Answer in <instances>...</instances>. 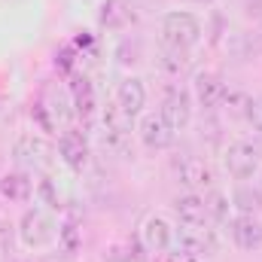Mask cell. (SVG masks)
I'll return each mask as SVG.
<instances>
[{"mask_svg": "<svg viewBox=\"0 0 262 262\" xmlns=\"http://www.w3.org/2000/svg\"><path fill=\"white\" fill-rule=\"evenodd\" d=\"M201 40V21H198L192 12H168L162 18V46H171V49H183L189 52Z\"/></svg>", "mask_w": 262, "mask_h": 262, "instance_id": "obj_1", "label": "cell"}, {"mask_svg": "<svg viewBox=\"0 0 262 262\" xmlns=\"http://www.w3.org/2000/svg\"><path fill=\"white\" fill-rule=\"evenodd\" d=\"M55 235H58L55 220H52L46 210H40V207L25 210V216H21V223H18V238H21V244H25V247L40 250V247L52 244V241H55Z\"/></svg>", "mask_w": 262, "mask_h": 262, "instance_id": "obj_2", "label": "cell"}, {"mask_svg": "<svg viewBox=\"0 0 262 262\" xmlns=\"http://www.w3.org/2000/svg\"><path fill=\"white\" fill-rule=\"evenodd\" d=\"M37 116H40L43 128H49V131L52 128H67L70 119L76 116V113H73V101H70V95H67L64 89H58V85L46 89L43 101L37 104Z\"/></svg>", "mask_w": 262, "mask_h": 262, "instance_id": "obj_3", "label": "cell"}, {"mask_svg": "<svg viewBox=\"0 0 262 262\" xmlns=\"http://www.w3.org/2000/svg\"><path fill=\"white\" fill-rule=\"evenodd\" d=\"M12 156H15L18 165L34 168V171H43V168L52 165V146L40 134H21L15 140V146H12Z\"/></svg>", "mask_w": 262, "mask_h": 262, "instance_id": "obj_4", "label": "cell"}, {"mask_svg": "<svg viewBox=\"0 0 262 262\" xmlns=\"http://www.w3.org/2000/svg\"><path fill=\"white\" fill-rule=\"evenodd\" d=\"M226 171L235 180H247L259 171V149L247 140H235L226 149Z\"/></svg>", "mask_w": 262, "mask_h": 262, "instance_id": "obj_5", "label": "cell"}, {"mask_svg": "<svg viewBox=\"0 0 262 262\" xmlns=\"http://www.w3.org/2000/svg\"><path fill=\"white\" fill-rule=\"evenodd\" d=\"M162 119L174 131H183L192 122V95L186 89H168L162 98Z\"/></svg>", "mask_w": 262, "mask_h": 262, "instance_id": "obj_6", "label": "cell"}, {"mask_svg": "<svg viewBox=\"0 0 262 262\" xmlns=\"http://www.w3.org/2000/svg\"><path fill=\"white\" fill-rule=\"evenodd\" d=\"M174 238H177L180 250H186L192 256H213L216 253V235L207 226H189V223H183Z\"/></svg>", "mask_w": 262, "mask_h": 262, "instance_id": "obj_7", "label": "cell"}, {"mask_svg": "<svg viewBox=\"0 0 262 262\" xmlns=\"http://www.w3.org/2000/svg\"><path fill=\"white\" fill-rule=\"evenodd\" d=\"M58 156L70 171H82L89 165V140L76 128H64L58 137Z\"/></svg>", "mask_w": 262, "mask_h": 262, "instance_id": "obj_8", "label": "cell"}, {"mask_svg": "<svg viewBox=\"0 0 262 262\" xmlns=\"http://www.w3.org/2000/svg\"><path fill=\"white\" fill-rule=\"evenodd\" d=\"M137 134H140V140H143L146 149H168L174 143V137H177V131L162 119V113L143 116L140 125H137Z\"/></svg>", "mask_w": 262, "mask_h": 262, "instance_id": "obj_9", "label": "cell"}, {"mask_svg": "<svg viewBox=\"0 0 262 262\" xmlns=\"http://www.w3.org/2000/svg\"><path fill=\"white\" fill-rule=\"evenodd\" d=\"M229 235L235 241V247L241 250H256L262 247V223L253 213H238L229 220Z\"/></svg>", "mask_w": 262, "mask_h": 262, "instance_id": "obj_10", "label": "cell"}, {"mask_svg": "<svg viewBox=\"0 0 262 262\" xmlns=\"http://www.w3.org/2000/svg\"><path fill=\"white\" fill-rule=\"evenodd\" d=\"M174 168H177L180 183L189 186V189H210V186H213V171H210V165H207L204 159H198V156H183V159H177Z\"/></svg>", "mask_w": 262, "mask_h": 262, "instance_id": "obj_11", "label": "cell"}, {"mask_svg": "<svg viewBox=\"0 0 262 262\" xmlns=\"http://www.w3.org/2000/svg\"><path fill=\"white\" fill-rule=\"evenodd\" d=\"M192 92H195V101L204 110H216L220 104H226V95H229L223 76H216V73H198Z\"/></svg>", "mask_w": 262, "mask_h": 262, "instance_id": "obj_12", "label": "cell"}, {"mask_svg": "<svg viewBox=\"0 0 262 262\" xmlns=\"http://www.w3.org/2000/svg\"><path fill=\"white\" fill-rule=\"evenodd\" d=\"M70 101H73V113L89 125L95 119V110H98V98H95V89L85 76H73L70 82Z\"/></svg>", "mask_w": 262, "mask_h": 262, "instance_id": "obj_13", "label": "cell"}, {"mask_svg": "<svg viewBox=\"0 0 262 262\" xmlns=\"http://www.w3.org/2000/svg\"><path fill=\"white\" fill-rule=\"evenodd\" d=\"M140 241H143L146 250H152V253H165V250L174 244V229L168 226V220H162V216H149V220L143 223V229H140Z\"/></svg>", "mask_w": 262, "mask_h": 262, "instance_id": "obj_14", "label": "cell"}, {"mask_svg": "<svg viewBox=\"0 0 262 262\" xmlns=\"http://www.w3.org/2000/svg\"><path fill=\"white\" fill-rule=\"evenodd\" d=\"M0 198L12 201V204H25L34 198V180L25 171H9L0 177Z\"/></svg>", "mask_w": 262, "mask_h": 262, "instance_id": "obj_15", "label": "cell"}, {"mask_svg": "<svg viewBox=\"0 0 262 262\" xmlns=\"http://www.w3.org/2000/svg\"><path fill=\"white\" fill-rule=\"evenodd\" d=\"M174 213L180 223H189V226H207V204L204 198L189 192V195H180L174 201Z\"/></svg>", "mask_w": 262, "mask_h": 262, "instance_id": "obj_16", "label": "cell"}, {"mask_svg": "<svg viewBox=\"0 0 262 262\" xmlns=\"http://www.w3.org/2000/svg\"><path fill=\"white\" fill-rule=\"evenodd\" d=\"M116 101L128 110L131 116H137V113L143 110V104H146V89H143V82L134 79V76L122 79L119 89H116Z\"/></svg>", "mask_w": 262, "mask_h": 262, "instance_id": "obj_17", "label": "cell"}, {"mask_svg": "<svg viewBox=\"0 0 262 262\" xmlns=\"http://www.w3.org/2000/svg\"><path fill=\"white\" fill-rule=\"evenodd\" d=\"M101 122H104V131H116V134H131L134 131V116L119 101H110L107 107H101Z\"/></svg>", "mask_w": 262, "mask_h": 262, "instance_id": "obj_18", "label": "cell"}, {"mask_svg": "<svg viewBox=\"0 0 262 262\" xmlns=\"http://www.w3.org/2000/svg\"><path fill=\"white\" fill-rule=\"evenodd\" d=\"M131 18H134V12H131V0H107L104 3V9H101V25L104 28H125Z\"/></svg>", "mask_w": 262, "mask_h": 262, "instance_id": "obj_19", "label": "cell"}, {"mask_svg": "<svg viewBox=\"0 0 262 262\" xmlns=\"http://www.w3.org/2000/svg\"><path fill=\"white\" fill-rule=\"evenodd\" d=\"M159 67L168 73V76H180L186 67H189V55L183 49H171V46H162L159 52Z\"/></svg>", "mask_w": 262, "mask_h": 262, "instance_id": "obj_20", "label": "cell"}, {"mask_svg": "<svg viewBox=\"0 0 262 262\" xmlns=\"http://www.w3.org/2000/svg\"><path fill=\"white\" fill-rule=\"evenodd\" d=\"M232 204H235L241 213H256V210L262 207V195H259V189L241 186V189H235V195H232Z\"/></svg>", "mask_w": 262, "mask_h": 262, "instance_id": "obj_21", "label": "cell"}, {"mask_svg": "<svg viewBox=\"0 0 262 262\" xmlns=\"http://www.w3.org/2000/svg\"><path fill=\"white\" fill-rule=\"evenodd\" d=\"M204 204H207V220H216V223L229 220V198L223 192H210L204 198Z\"/></svg>", "mask_w": 262, "mask_h": 262, "instance_id": "obj_22", "label": "cell"}, {"mask_svg": "<svg viewBox=\"0 0 262 262\" xmlns=\"http://www.w3.org/2000/svg\"><path fill=\"white\" fill-rule=\"evenodd\" d=\"M104 146H107V149H113V152H119V156H125V152L131 149V134L104 131Z\"/></svg>", "mask_w": 262, "mask_h": 262, "instance_id": "obj_23", "label": "cell"}, {"mask_svg": "<svg viewBox=\"0 0 262 262\" xmlns=\"http://www.w3.org/2000/svg\"><path fill=\"white\" fill-rule=\"evenodd\" d=\"M58 238L64 241V250H67V253H73V250L79 247V235H76V226H70V223H67L64 229H58Z\"/></svg>", "mask_w": 262, "mask_h": 262, "instance_id": "obj_24", "label": "cell"}, {"mask_svg": "<svg viewBox=\"0 0 262 262\" xmlns=\"http://www.w3.org/2000/svg\"><path fill=\"white\" fill-rule=\"evenodd\" d=\"M162 262H198V256L186 253V250H174V253H165V259Z\"/></svg>", "mask_w": 262, "mask_h": 262, "instance_id": "obj_25", "label": "cell"}, {"mask_svg": "<svg viewBox=\"0 0 262 262\" xmlns=\"http://www.w3.org/2000/svg\"><path fill=\"white\" fill-rule=\"evenodd\" d=\"M195 3H210V0H195Z\"/></svg>", "mask_w": 262, "mask_h": 262, "instance_id": "obj_26", "label": "cell"}]
</instances>
